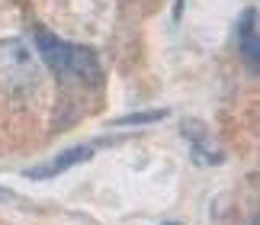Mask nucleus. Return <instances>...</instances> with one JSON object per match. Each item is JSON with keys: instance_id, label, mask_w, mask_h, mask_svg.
<instances>
[{"instance_id": "1", "label": "nucleus", "mask_w": 260, "mask_h": 225, "mask_svg": "<svg viewBox=\"0 0 260 225\" xmlns=\"http://www.w3.org/2000/svg\"><path fill=\"white\" fill-rule=\"evenodd\" d=\"M36 48L42 52V61L61 80H74V84H84V87H96L103 80V68H100V58L93 48L61 42L45 26H36Z\"/></svg>"}, {"instance_id": "2", "label": "nucleus", "mask_w": 260, "mask_h": 225, "mask_svg": "<svg viewBox=\"0 0 260 225\" xmlns=\"http://www.w3.org/2000/svg\"><path fill=\"white\" fill-rule=\"evenodd\" d=\"M42 65L36 48L23 39H4L0 42V90L10 97H26L39 87Z\"/></svg>"}, {"instance_id": "3", "label": "nucleus", "mask_w": 260, "mask_h": 225, "mask_svg": "<svg viewBox=\"0 0 260 225\" xmlns=\"http://www.w3.org/2000/svg\"><path fill=\"white\" fill-rule=\"evenodd\" d=\"M238 48H241L244 65L257 74V61H260V39H257V7H247L241 19H238Z\"/></svg>"}, {"instance_id": "4", "label": "nucleus", "mask_w": 260, "mask_h": 225, "mask_svg": "<svg viewBox=\"0 0 260 225\" xmlns=\"http://www.w3.org/2000/svg\"><path fill=\"white\" fill-rule=\"evenodd\" d=\"M93 145H74V148H68L61 151L58 158H52L45 167H36V171H26V177H32V180H48V177H58V174H64L68 167H74V164H81V161H90L93 158Z\"/></svg>"}, {"instance_id": "5", "label": "nucleus", "mask_w": 260, "mask_h": 225, "mask_svg": "<svg viewBox=\"0 0 260 225\" xmlns=\"http://www.w3.org/2000/svg\"><path fill=\"white\" fill-rule=\"evenodd\" d=\"M183 135L189 138V145H193V161H199V164H218V161H222V151L212 145L209 129L203 126V122L186 119L183 122Z\"/></svg>"}, {"instance_id": "6", "label": "nucleus", "mask_w": 260, "mask_h": 225, "mask_svg": "<svg viewBox=\"0 0 260 225\" xmlns=\"http://www.w3.org/2000/svg\"><path fill=\"white\" fill-rule=\"evenodd\" d=\"M167 109H151V112H132V116H119L113 119V126H142V122H157L164 119Z\"/></svg>"}, {"instance_id": "7", "label": "nucleus", "mask_w": 260, "mask_h": 225, "mask_svg": "<svg viewBox=\"0 0 260 225\" xmlns=\"http://www.w3.org/2000/svg\"><path fill=\"white\" fill-rule=\"evenodd\" d=\"M167 225H177V222H167Z\"/></svg>"}, {"instance_id": "8", "label": "nucleus", "mask_w": 260, "mask_h": 225, "mask_svg": "<svg viewBox=\"0 0 260 225\" xmlns=\"http://www.w3.org/2000/svg\"><path fill=\"white\" fill-rule=\"evenodd\" d=\"M0 196H4V193H0Z\"/></svg>"}]
</instances>
